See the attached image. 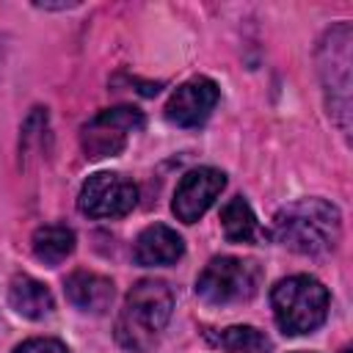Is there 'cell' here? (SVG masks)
Instances as JSON below:
<instances>
[{
  "label": "cell",
  "instance_id": "ba28073f",
  "mask_svg": "<svg viewBox=\"0 0 353 353\" xmlns=\"http://www.w3.org/2000/svg\"><path fill=\"white\" fill-rule=\"evenodd\" d=\"M218 85L210 77H190L165 102V119L176 127H199L210 119L218 105Z\"/></svg>",
  "mask_w": 353,
  "mask_h": 353
},
{
  "label": "cell",
  "instance_id": "8992f818",
  "mask_svg": "<svg viewBox=\"0 0 353 353\" xmlns=\"http://www.w3.org/2000/svg\"><path fill=\"white\" fill-rule=\"evenodd\" d=\"M138 201V188L132 179L113 174V171H97L91 174L77 196V207L88 218H119L127 215Z\"/></svg>",
  "mask_w": 353,
  "mask_h": 353
},
{
  "label": "cell",
  "instance_id": "5b68a950",
  "mask_svg": "<svg viewBox=\"0 0 353 353\" xmlns=\"http://www.w3.org/2000/svg\"><path fill=\"white\" fill-rule=\"evenodd\" d=\"M141 127H143V113L138 108H130V105L108 108V110L97 113L91 121L83 124L80 146H83L88 160L116 157L127 146L130 135L138 132Z\"/></svg>",
  "mask_w": 353,
  "mask_h": 353
},
{
  "label": "cell",
  "instance_id": "9a60e30c",
  "mask_svg": "<svg viewBox=\"0 0 353 353\" xmlns=\"http://www.w3.org/2000/svg\"><path fill=\"white\" fill-rule=\"evenodd\" d=\"M14 353H69L63 342L58 339H50V336H36V339H28L22 342Z\"/></svg>",
  "mask_w": 353,
  "mask_h": 353
},
{
  "label": "cell",
  "instance_id": "8fae6325",
  "mask_svg": "<svg viewBox=\"0 0 353 353\" xmlns=\"http://www.w3.org/2000/svg\"><path fill=\"white\" fill-rule=\"evenodd\" d=\"M8 303L17 314L28 320H41L52 312V292L30 276H17L8 287Z\"/></svg>",
  "mask_w": 353,
  "mask_h": 353
},
{
  "label": "cell",
  "instance_id": "52a82bcc",
  "mask_svg": "<svg viewBox=\"0 0 353 353\" xmlns=\"http://www.w3.org/2000/svg\"><path fill=\"white\" fill-rule=\"evenodd\" d=\"M223 188H226V174L223 171H218L212 165L193 168L179 179V185L174 190L171 210L182 223H196L212 207V201L221 196Z\"/></svg>",
  "mask_w": 353,
  "mask_h": 353
},
{
  "label": "cell",
  "instance_id": "30bf717a",
  "mask_svg": "<svg viewBox=\"0 0 353 353\" xmlns=\"http://www.w3.org/2000/svg\"><path fill=\"white\" fill-rule=\"evenodd\" d=\"M66 298L80 312L102 314L113 301V281L108 276H99L94 270H74L66 279Z\"/></svg>",
  "mask_w": 353,
  "mask_h": 353
},
{
  "label": "cell",
  "instance_id": "7a4b0ae2",
  "mask_svg": "<svg viewBox=\"0 0 353 353\" xmlns=\"http://www.w3.org/2000/svg\"><path fill=\"white\" fill-rule=\"evenodd\" d=\"M174 312V292L160 279H141L121 306L116 320V339L132 353H143L154 345Z\"/></svg>",
  "mask_w": 353,
  "mask_h": 353
},
{
  "label": "cell",
  "instance_id": "4fadbf2b",
  "mask_svg": "<svg viewBox=\"0 0 353 353\" xmlns=\"http://www.w3.org/2000/svg\"><path fill=\"white\" fill-rule=\"evenodd\" d=\"M33 254L44 265H61L74 251V232L61 223H50L33 232Z\"/></svg>",
  "mask_w": 353,
  "mask_h": 353
},
{
  "label": "cell",
  "instance_id": "277c9868",
  "mask_svg": "<svg viewBox=\"0 0 353 353\" xmlns=\"http://www.w3.org/2000/svg\"><path fill=\"white\" fill-rule=\"evenodd\" d=\"M259 268L237 256H215L196 279V295L210 306L248 301L259 287Z\"/></svg>",
  "mask_w": 353,
  "mask_h": 353
},
{
  "label": "cell",
  "instance_id": "6da1fadb",
  "mask_svg": "<svg viewBox=\"0 0 353 353\" xmlns=\"http://www.w3.org/2000/svg\"><path fill=\"white\" fill-rule=\"evenodd\" d=\"M342 232L339 210L325 199H301L281 207L273 218L276 240L295 254H325Z\"/></svg>",
  "mask_w": 353,
  "mask_h": 353
},
{
  "label": "cell",
  "instance_id": "7c38bea8",
  "mask_svg": "<svg viewBox=\"0 0 353 353\" xmlns=\"http://www.w3.org/2000/svg\"><path fill=\"white\" fill-rule=\"evenodd\" d=\"M221 226H223L226 240H232V243H259L265 237V232L256 223V215H254L251 204L243 196H234L223 204Z\"/></svg>",
  "mask_w": 353,
  "mask_h": 353
},
{
  "label": "cell",
  "instance_id": "3957f363",
  "mask_svg": "<svg viewBox=\"0 0 353 353\" xmlns=\"http://www.w3.org/2000/svg\"><path fill=\"white\" fill-rule=\"evenodd\" d=\"M270 306L287 336L312 334L328 317V290L314 276H290L270 290Z\"/></svg>",
  "mask_w": 353,
  "mask_h": 353
},
{
  "label": "cell",
  "instance_id": "9c48e42d",
  "mask_svg": "<svg viewBox=\"0 0 353 353\" xmlns=\"http://www.w3.org/2000/svg\"><path fill=\"white\" fill-rule=\"evenodd\" d=\"M185 254L182 237L165 226V223H152L146 226L138 240H135V262L154 268V265H174Z\"/></svg>",
  "mask_w": 353,
  "mask_h": 353
},
{
  "label": "cell",
  "instance_id": "5bb4252c",
  "mask_svg": "<svg viewBox=\"0 0 353 353\" xmlns=\"http://www.w3.org/2000/svg\"><path fill=\"white\" fill-rule=\"evenodd\" d=\"M218 342L226 353H270V339L254 325H232Z\"/></svg>",
  "mask_w": 353,
  "mask_h": 353
}]
</instances>
